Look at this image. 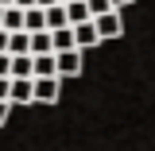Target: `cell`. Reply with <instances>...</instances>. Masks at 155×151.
Listing matches in <instances>:
<instances>
[{
	"label": "cell",
	"instance_id": "cell-9",
	"mask_svg": "<svg viewBox=\"0 0 155 151\" xmlns=\"http://www.w3.org/2000/svg\"><path fill=\"white\" fill-rule=\"evenodd\" d=\"M47 12V31H62V27H70V19H66V8L54 4V8H43Z\"/></svg>",
	"mask_w": 155,
	"mask_h": 151
},
{
	"label": "cell",
	"instance_id": "cell-3",
	"mask_svg": "<svg viewBox=\"0 0 155 151\" xmlns=\"http://www.w3.org/2000/svg\"><path fill=\"white\" fill-rule=\"evenodd\" d=\"M8 105H35V81H31V77H12V85H8Z\"/></svg>",
	"mask_w": 155,
	"mask_h": 151
},
{
	"label": "cell",
	"instance_id": "cell-6",
	"mask_svg": "<svg viewBox=\"0 0 155 151\" xmlns=\"http://www.w3.org/2000/svg\"><path fill=\"white\" fill-rule=\"evenodd\" d=\"M23 31H27V35L47 31V12H43V8H27V12H23Z\"/></svg>",
	"mask_w": 155,
	"mask_h": 151
},
{
	"label": "cell",
	"instance_id": "cell-17",
	"mask_svg": "<svg viewBox=\"0 0 155 151\" xmlns=\"http://www.w3.org/2000/svg\"><path fill=\"white\" fill-rule=\"evenodd\" d=\"M8 85H12V77H0V101H8Z\"/></svg>",
	"mask_w": 155,
	"mask_h": 151
},
{
	"label": "cell",
	"instance_id": "cell-18",
	"mask_svg": "<svg viewBox=\"0 0 155 151\" xmlns=\"http://www.w3.org/2000/svg\"><path fill=\"white\" fill-rule=\"evenodd\" d=\"M8 113H12V105H8V101H0V124H8Z\"/></svg>",
	"mask_w": 155,
	"mask_h": 151
},
{
	"label": "cell",
	"instance_id": "cell-23",
	"mask_svg": "<svg viewBox=\"0 0 155 151\" xmlns=\"http://www.w3.org/2000/svg\"><path fill=\"white\" fill-rule=\"evenodd\" d=\"M12 4H16V0H0V8H12Z\"/></svg>",
	"mask_w": 155,
	"mask_h": 151
},
{
	"label": "cell",
	"instance_id": "cell-16",
	"mask_svg": "<svg viewBox=\"0 0 155 151\" xmlns=\"http://www.w3.org/2000/svg\"><path fill=\"white\" fill-rule=\"evenodd\" d=\"M8 70H12V54H0V77H8Z\"/></svg>",
	"mask_w": 155,
	"mask_h": 151
},
{
	"label": "cell",
	"instance_id": "cell-7",
	"mask_svg": "<svg viewBox=\"0 0 155 151\" xmlns=\"http://www.w3.org/2000/svg\"><path fill=\"white\" fill-rule=\"evenodd\" d=\"M31 77H58L54 74V54H35L31 58Z\"/></svg>",
	"mask_w": 155,
	"mask_h": 151
},
{
	"label": "cell",
	"instance_id": "cell-10",
	"mask_svg": "<svg viewBox=\"0 0 155 151\" xmlns=\"http://www.w3.org/2000/svg\"><path fill=\"white\" fill-rule=\"evenodd\" d=\"M51 43H54V54H62V51H78V47H74V27L51 31Z\"/></svg>",
	"mask_w": 155,
	"mask_h": 151
},
{
	"label": "cell",
	"instance_id": "cell-4",
	"mask_svg": "<svg viewBox=\"0 0 155 151\" xmlns=\"http://www.w3.org/2000/svg\"><path fill=\"white\" fill-rule=\"evenodd\" d=\"M74 47L81 51V54L93 51V47H101V35H97V23H93V19H85V23L74 27Z\"/></svg>",
	"mask_w": 155,
	"mask_h": 151
},
{
	"label": "cell",
	"instance_id": "cell-13",
	"mask_svg": "<svg viewBox=\"0 0 155 151\" xmlns=\"http://www.w3.org/2000/svg\"><path fill=\"white\" fill-rule=\"evenodd\" d=\"M35 54H54L51 31H39V35H31V58H35Z\"/></svg>",
	"mask_w": 155,
	"mask_h": 151
},
{
	"label": "cell",
	"instance_id": "cell-21",
	"mask_svg": "<svg viewBox=\"0 0 155 151\" xmlns=\"http://www.w3.org/2000/svg\"><path fill=\"white\" fill-rule=\"evenodd\" d=\"M109 4H113L116 12H120V8H128V4H132V0H109Z\"/></svg>",
	"mask_w": 155,
	"mask_h": 151
},
{
	"label": "cell",
	"instance_id": "cell-24",
	"mask_svg": "<svg viewBox=\"0 0 155 151\" xmlns=\"http://www.w3.org/2000/svg\"><path fill=\"white\" fill-rule=\"evenodd\" d=\"M58 4H62V8H66V4H74V0H58Z\"/></svg>",
	"mask_w": 155,
	"mask_h": 151
},
{
	"label": "cell",
	"instance_id": "cell-12",
	"mask_svg": "<svg viewBox=\"0 0 155 151\" xmlns=\"http://www.w3.org/2000/svg\"><path fill=\"white\" fill-rule=\"evenodd\" d=\"M66 19H70V27H78V23H85L89 16V8H85V0H74V4H66Z\"/></svg>",
	"mask_w": 155,
	"mask_h": 151
},
{
	"label": "cell",
	"instance_id": "cell-5",
	"mask_svg": "<svg viewBox=\"0 0 155 151\" xmlns=\"http://www.w3.org/2000/svg\"><path fill=\"white\" fill-rule=\"evenodd\" d=\"M97 35H101V43L105 39H120L124 35V19H120V12H105V16H97Z\"/></svg>",
	"mask_w": 155,
	"mask_h": 151
},
{
	"label": "cell",
	"instance_id": "cell-25",
	"mask_svg": "<svg viewBox=\"0 0 155 151\" xmlns=\"http://www.w3.org/2000/svg\"><path fill=\"white\" fill-rule=\"evenodd\" d=\"M0 23H4V8H0Z\"/></svg>",
	"mask_w": 155,
	"mask_h": 151
},
{
	"label": "cell",
	"instance_id": "cell-14",
	"mask_svg": "<svg viewBox=\"0 0 155 151\" xmlns=\"http://www.w3.org/2000/svg\"><path fill=\"white\" fill-rule=\"evenodd\" d=\"M8 77H31V54L12 58V70H8Z\"/></svg>",
	"mask_w": 155,
	"mask_h": 151
},
{
	"label": "cell",
	"instance_id": "cell-22",
	"mask_svg": "<svg viewBox=\"0 0 155 151\" xmlns=\"http://www.w3.org/2000/svg\"><path fill=\"white\" fill-rule=\"evenodd\" d=\"M58 0H35V8H54Z\"/></svg>",
	"mask_w": 155,
	"mask_h": 151
},
{
	"label": "cell",
	"instance_id": "cell-2",
	"mask_svg": "<svg viewBox=\"0 0 155 151\" xmlns=\"http://www.w3.org/2000/svg\"><path fill=\"white\" fill-rule=\"evenodd\" d=\"M81 51H62V54H54V74L66 81V77H78L81 74Z\"/></svg>",
	"mask_w": 155,
	"mask_h": 151
},
{
	"label": "cell",
	"instance_id": "cell-11",
	"mask_svg": "<svg viewBox=\"0 0 155 151\" xmlns=\"http://www.w3.org/2000/svg\"><path fill=\"white\" fill-rule=\"evenodd\" d=\"M8 35H16V31H23V8H4V23H0Z\"/></svg>",
	"mask_w": 155,
	"mask_h": 151
},
{
	"label": "cell",
	"instance_id": "cell-15",
	"mask_svg": "<svg viewBox=\"0 0 155 151\" xmlns=\"http://www.w3.org/2000/svg\"><path fill=\"white\" fill-rule=\"evenodd\" d=\"M85 8H89V16H105V12H116V8H113V4H109V0H85Z\"/></svg>",
	"mask_w": 155,
	"mask_h": 151
},
{
	"label": "cell",
	"instance_id": "cell-19",
	"mask_svg": "<svg viewBox=\"0 0 155 151\" xmlns=\"http://www.w3.org/2000/svg\"><path fill=\"white\" fill-rule=\"evenodd\" d=\"M0 54H8V31L0 27Z\"/></svg>",
	"mask_w": 155,
	"mask_h": 151
},
{
	"label": "cell",
	"instance_id": "cell-20",
	"mask_svg": "<svg viewBox=\"0 0 155 151\" xmlns=\"http://www.w3.org/2000/svg\"><path fill=\"white\" fill-rule=\"evenodd\" d=\"M12 8H23V12H27V8H35V0H16Z\"/></svg>",
	"mask_w": 155,
	"mask_h": 151
},
{
	"label": "cell",
	"instance_id": "cell-1",
	"mask_svg": "<svg viewBox=\"0 0 155 151\" xmlns=\"http://www.w3.org/2000/svg\"><path fill=\"white\" fill-rule=\"evenodd\" d=\"M35 81V105H54L62 97V77H31Z\"/></svg>",
	"mask_w": 155,
	"mask_h": 151
},
{
	"label": "cell",
	"instance_id": "cell-8",
	"mask_svg": "<svg viewBox=\"0 0 155 151\" xmlns=\"http://www.w3.org/2000/svg\"><path fill=\"white\" fill-rule=\"evenodd\" d=\"M8 54H12V58L31 54V35H27V31H16V35H8Z\"/></svg>",
	"mask_w": 155,
	"mask_h": 151
}]
</instances>
